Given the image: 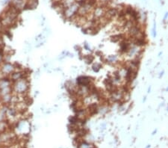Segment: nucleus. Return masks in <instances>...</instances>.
I'll return each mask as SVG.
<instances>
[{"mask_svg":"<svg viewBox=\"0 0 168 148\" xmlns=\"http://www.w3.org/2000/svg\"><path fill=\"white\" fill-rule=\"evenodd\" d=\"M84 49H87V50H88V51H90L91 50V48H90V47H89V45H88V44H87V43H85V44H84Z\"/></svg>","mask_w":168,"mask_h":148,"instance_id":"f8f14e48","label":"nucleus"},{"mask_svg":"<svg viewBox=\"0 0 168 148\" xmlns=\"http://www.w3.org/2000/svg\"><path fill=\"white\" fill-rule=\"evenodd\" d=\"M8 78L10 79V80L13 83V82H17L21 79L28 78V76H27V73L23 70H16Z\"/></svg>","mask_w":168,"mask_h":148,"instance_id":"423d86ee","label":"nucleus"},{"mask_svg":"<svg viewBox=\"0 0 168 148\" xmlns=\"http://www.w3.org/2000/svg\"><path fill=\"white\" fill-rule=\"evenodd\" d=\"M167 111H168V107H167Z\"/></svg>","mask_w":168,"mask_h":148,"instance_id":"4be33fe9","label":"nucleus"},{"mask_svg":"<svg viewBox=\"0 0 168 148\" xmlns=\"http://www.w3.org/2000/svg\"><path fill=\"white\" fill-rule=\"evenodd\" d=\"M17 69L16 64L9 62H3L0 66V73L4 77H9Z\"/></svg>","mask_w":168,"mask_h":148,"instance_id":"7ed1b4c3","label":"nucleus"},{"mask_svg":"<svg viewBox=\"0 0 168 148\" xmlns=\"http://www.w3.org/2000/svg\"><path fill=\"white\" fill-rule=\"evenodd\" d=\"M77 148H95V146L91 142L83 140L78 144Z\"/></svg>","mask_w":168,"mask_h":148,"instance_id":"0eeeda50","label":"nucleus"},{"mask_svg":"<svg viewBox=\"0 0 168 148\" xmlns=\"http://www.w3.org/2000/svg\"><path fill=\"white\" fill-rule=\"evenodd\" d=\"M54 1H57V2H62L64 0H54Z\"/></svg>","mask_w":168,"mask_h":148,"instance_id":"a211bd4d","label":"nucleus"},{"mask_svg":"<svg viewBox=\"0 0 168 148\" xmlns=\"http://www.w3.org/2000/svg\"><path fill=\"white\" fill-rule=\"evenodd\" d=\"M146 99H147V97H144V99H143V102H145V101H146Z\"/></svg>","mask_w":168,"mask_h":148,"instance_id":"6ab92c4d","label":"nucleus"},{"mask_svg":"<svg viewBox=\"0 0 168 148\" xmlns=\"http://www.w3.org/2000/svg\"><path fill=\"white\" fill-rule=\"evenodd\" d=\"M30 85L28 78H23L13 82V93L17 95H26L29 90Z\"/></svg>","mask_w":168,"mask_h":148,"instance_id":"f257e3e1","label":"nucleus"},{"mask_svg":"<svg viewBox=\"0 0 168 148\" xmlns=\"http://www.w3.org/2000/svg\"><path fill=\"white\" fill-rule=\"evenodd\" d=\"M2 148H13L12 147H2Z\"/></svg>","mask_w":168,"mask_h":148,"instance_id":"f3484780","label":"nucleus"},{"mask_svg":"<svg viewBox=\"0 0 168 148\" xmlns=\"http://www.w3.org/2000/svg\"><path fill=\"white\" fill-rule=\"evenodd\" d=\"M11 1H21V0H11Z\"/></svg>","mask_w":168,"mask_h":148,"instance_id":"aec40b11","label":"nucleus"},{"mask_svg":"<svg viewBox=\"0 0 168 148\" xmlns=\"http://www.w3.org/2000/svg\"><path fill=\"white\" fill-rule=\"evenodd\" d=\"M16 127L15 129L17 130L18 133L19 134L26 135L28 133L29 131V124L26 119H22V120H19L17 122H16Z\"/></svg>","mask_w":168,"mask_h":148,"instance_id":"20e7f679","label":"nucleus"},{"mask_svg":"<svg viewBox=\"0 0 168 148\" xmlns=\"http://www.w3.org/2000/svg\"><path fill=\"white\" fill-rule=\"evenodd\" d=\"M102 67V65L100 64V63H94V64H93V65H92V70L94 72H96V73H98V72L101 70Z\"/></svg>","mask_w":168,"mask_h":148,"instance_id":"1a4fd4ad","label":"nucleus"},{"mask_svg":"<svg viewBox=\"0 0 168 148\" xmlns=\"http://www.w3.org/2000/svg\"><path fill=\"white\" fill-rule=\"evenodd\" d=\"M167 17H168V12H167L166 14H165V17H164V20H165V19H166Z\"/></svg>","mask_w":168,"mask_h":148,"instance_id":"ddd939ff","label":"nucleus"},{"mask_svg":"<svg viewBox=\"0 0 168 148\" xmlns=\"http://www.w3.org/2000/svg\"><path fill=\"white\" fill-rule=\"evenodd\" d=\"M167 91H168V88H167Z\"/></svg>","mask_w":168,"mask_h":148,"instance_id":"412c9836","label":"nucleus"},{"mask_svg":"<svg viewBox=\"0 0 168 148\" xmlns=\"http://www.w3.org/2000/svg\"><path fill=\"white\" fill-rule=\"evenodd\" d=\"M150 91H151V87H149V88H148V91H147V93L149 94V93H150Z\"/></svg>","mask_w":168,"mask_h":148,"instance_id":"2eb2a0df","label":"nucleus"},{"mask_svg":"<svg viewBox=\"0 0 168 148\" xmlns=\"http://www.w3.org/2000/svg\"><path fill=\"white\" fill-rule=\"evenodd\" d=\"M152 37L153 38H156V23H154V25H153V28H152Z\"/></svg>","mask_w":168,"mask_h":148,"instance_id":"9b49d317","label":"nucleus"},{"mask_svg":"<svg viewBox=\"0 0 168 148\" xmlns=\"http://www.w3.org/2000/svg\"><path fill=\"white\" fill-rule=\"evenodd\" d=\"M93 82V79L91 76H80L76 79V85L80 87V86H89L92 85Z\"/></svg>","mask_w":168,"mask_h":148,"instance_id":"39448f33","label":"nucleus"},{"mask_svg":"<svg viewBox=\"0 0 168 148\" xmlns=\"http://www.w3.org/2000/svg\"><path fill=\"white\" fill-rule=\"evenodd\" d=\"M118 58L116 56H109L106 60L107 62L109 63V64H115V63L118 62Z\"/></svg>","mask_w":168,"mask_h":148,"instance_id":"6e6552de","label":"nucleus"},{"mask_svg":"<svg viewBox=\"0 0 168 148\" xmlns=\"http://www.w3.org/2000/svg\"><path fill=\"white\" fill-rule=\"evenodd\" d=\"M84 59L87 64H91V63L93 62L94 58L92 56H86L84 57Z\"/></svg>","mask_w":168,"mask_h":148,"instance_id":"9d476101","label":"nucleus"},{"mask_svg":"<svg viewBox=\"0 0 168 148\" xmlns=\"http://www.w3.org/2000/svg\"><path fill=\"white\" fill-rule=\"evenodd\" d=\"M164 73H165V72H164V71H162V72H161V73H160V77H161V76H163V74H164Z\"/></svg>","mask_w":168,"mask_h":148,"instance_id":"dca6fc26","label":"nucleus"},{"mask_svg":"<svg viewBox=\"0 0 168 148\" xmlns=\"http://www.w3.org/2000/svg\"><path fill=\"white\" fill-rule=\"evenodd\" d=\"M79 8V4L76 2H74L73 4H72V5L68 6V7L64 8V9L63 10V13H62V15L64 16V17L65 19L71 20V19L77 14Z\"/></svg>","mask_w":168,"mask_h":148,"instance_id":"f03ea898","label":"nucleus"},{"mask_svg":"<svg viewBox=\"0 0 168 148\" xmlns=\"http://www.w3.org/2000/svg\"><path fill=\"white\" fill-rule=\"evenodd\" d=\"M85 0H75V2H84Z\"/></svg>","mask_w":168,"mask_h":148,"instance_id":"4468645a","label":"nucleus"}]
</instances>
